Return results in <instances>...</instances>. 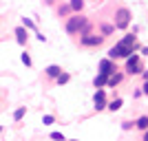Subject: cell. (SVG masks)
<instances>
[{
  "label": "cell",
  "mask_w": 148,
  "mask_h": 141,
  "mask_svg": "<svg viewBox=\"0 0 148 141\" xmlns=\"http://www.w3.org/2000/svg\"><path fill=\"white\" fill-rule=\"evenodd\" d=\"M71 11H73L71 5H60V7H58V16H60V18H62V16H69Z\"/></svg>",
  "instance_id": "obj_12"
},
{
  "label": "cell",
  "mask_w": 148,
  "mask_h": 141,
  "mask_svg": "<svg viewBox=\"0 0 148 141\" xmlns=\"http://www.w3.org/2000/svg\"><path fill=\"white\" fill-rule=\"evenodd\" d=\"M144 141H148V128H146V132H144Z\"/></svg>",
  "instance_id": "obj_24"
},
{
  "label": "cell",
  "mask_w": 148,
  "mask_h": 141,
  "mask_svg": "<svg viewBox=\"0 0 148 141\" xmlns=\"http://www.w3.org/2000/svg\"><path fill=\"white\" fill-rule=\"evenodd\" d=\"M119 82H122V73H115V71H113V73L108 75V82H106V86H108V88H113V86H117Z\"/></svg>",
  "instance_id": "obj_9"
},
{
  "label": "cell",
  "mask_w": 148,
  "mask_h": 141,
  "mask_svg": "<svg viewBox=\"0 0 148 141\" xmlns=\"http://www.w3.org/2000/svg\"><path fill=\"white\" fill-rule=\"evenodd\" d=\"M142 53H144V55H148V46H144V49H142Z\"/></svg>",
  "instance_id": "obj_23"
},
{
  "label": "cell",
  "mask_w": 148,
  "mask_h": 141,
  "mask_svg": "<svg viewBox=\"0 0 148 141\" xmlns=\"http://www.w3.org/2000/svg\"><path fill=\"white\" fill-rule=\"evenodd\" d=\"M20 60H22V64H25V66H31V64H33V60H31V55L27 53V51L20 55Z\"/></svg>",
  "instance_id": "obj_18"
},
{
  "label": "cell",
  "mask_w": 148,
  "mask_h": 141,
  "mask_svg": "<svg viewBox=\"0 0 148 141\" xmlns=\"http://www.w3.org/2000/svg\"><path fill=\"white\" fill-rule=\"evenodd\" d=\"M69 80H71V75H69V73H64V71H62V73H60V75L56 77V82H58L60 86H62V84H66Z\"/></svg>",
  "instance_id": "obj_15"
},
{
  "label": "cell",
  "mask_w": 148,
  "mask_h": 141,
  "mask_svg": "<svg viewBox=\"0 0 148 141\" xmlns=\"http://www.w3.org/2000/svg\"><path fill=\"white\" fill-rule=\"evenodd\" d=\"M144 80H148V71H146V73H144Z\"/></svg>",
  "instance_id": "obj_25"
},
{
  "label": "cell",
  "mask_w": 148,
  "mask_h": 141,
  "mask_svg": "<svg viewBox=\"0 0 148 141\" xmlns=\"http://www.w3.org/2000/svg\"><path fill=\"white\" fill-rule=\"evenodd\" d=\"M0 135H2V128H0Z\"/></svg>",
  "instance_id": "obj_26"
},
{
  "label": "cell",
  "mask_w": 148,
  "mask_h": 141,
  "mask_svg": "<svg viewBox=\"0 0 148 141\" xmlns=\"http://www.w3.org/2000/svg\"><path fill=\"white\" fill-rule=\"evenodd\" d=\"M27 27L25 25H20V27H16L13 29V35H16V42L20 44V46H27V42H29V33H27Z\"/></svg>",
  "instance_id": "obj_4"
},
{
  "label": "cell",
  "mask_w": 148,
  "mask_h": 141,
  "mask_svg": "<svg viewBox=\"0 0 148 141\" xmlns=\"http://www.w3.org/2000/svg\"><path fill=\"white\" fill-rule=\"evenodd\" d=\"M51 139H62L64 141V135H62V132H51Z\"/></svg>",
  "instance_id": "obj_21"
},
{
  "label": "cell",
  "mask_w": 148,
  "mask_h": 141,
  "mask_svg": "<svg viewBox=\"0 0 148 141\" xmlns=\"http://www.w3.org/2000/svg\"><path fill=\"white\" fill-rule=\"evenodd\" d=\"M104 40V35H93V33H84L82 35V44L84 46H99Z\"/></svg>",
  "instance_id": "obj_6"
},
{
  "label": "cell",
  "mask_w": 148,
  "mask_h": 141,
  "mask_svg": "<svg viewBox=\"0 0 148 141\" xmlns=\"http://www.w3.org/2000/svg\"><path fill=\"white\" fill-rule=\"evenodd\" d=\"M106 82H108V75H106V73H99L97 77L93 80V84H95V88H99V86H104Z\"/></svg>",
  "instance_id": "obj_10"
},
{
  "label": "cell",
  "mask_w": 148,
  "mask_h": 141,
  "mask_svg": "<svg viewBox=\"0 0 148 141\" xmlns=\"http://www.w3.org/2000/svg\"><path fill=\"white\" fill-rule=\"evenodd\" d=\"M22 25H25L29 31H36V29H38V27H36V22H33L31 18H22Z\"/></svg>",
  "instance_id": "obj_17"
},
{
  "label": "cell",
  "mask_w": 148,
  "mask_h": 141,
  "mask_svg": "<svg viewBox=\"0 0 148 141\" xmlns=\"http://www.w3.org/2000/svg\"><path fill=\"white\" fill-rule=\"evenodd\" d=\"M93 101H95V110H104V108H108V106H106V93H104V88H102V86L95 91Z\"/></svg>",
  "instance_id": "obj_5"
},
{
  "label": "cell",
  "mask_w": 148,
  "mask_h": 141,
  "mask_svg": "<svg viewBox=\"0 0 148 141\" xmlns=\"http://www.w3.org/2000/svg\"><path fill=\"white\" fill-rule=\"evenodd\" d=\"M115 31V27H111V25H102V33L104 35H108V33H113Z\"/></svg>",
  "instance_id": "obj_20"
},
{
  "label": "cell",
  "mask_w": 148,
  "mask_h": 141,
  "mask_svg": "<svg viewBox=\"0 0 148 141\" xmlns=\"http://www.w3.org/2000/svg\"><path fill=\"white\" fill-rule=\"evenodd\" d=\"M135 126H137L139 130H146V128H148V117H146V115H144V117H139Z\"/></svg>",
  "instance_id": "obj_14"
},
{
  "label": "cell",
  "mask_w": 148,
  "mask_h": 141,
  "mask_svg": "<svg viewBox=\"0 0 148 141\" xmlns=\"http://www.w3.org/2000/svg\"><path fill=\"white\" fill-rule=\"evenodd\" d=\"M69 5H71V9H73L75 13H77V11H82V7H84V0H71Z\"/></svg>",
  "instance_id": "obj_13"
},
{
  "label": "cell",
  "mask_w": 148,
  "mask_h": 141,
  "mask_svg": "<svg viewBox=\"0 0 148 141\" xmlns=\"http://www.w3.org/2000/svg\"><path fill=\"white\" fill-rule=\"evenodd\" d=\"M25 115H27V106H20L18 110L13 112V121H20V119H22Z\"/></svg>",
  "instance_id": "obj_11"
},
{
  "label": "cell",
  "mask_w": 148,
  "mask_h": 141,
  "mask_svg": "<svg viewBox=\"0 0 148 141\" xmlns=\"http://www.w3.org/2000/svg\"><path fill=\"white\" fill-rule=\"evenodd\" d=\"M53 121H56V117H53V115H44L42 117V123H44V126H51Z\"/></svg>",
  "instance_id": "obj_19"
},
{
  "label": "cell",
  "mask_w": 148,
  "mask_h": 141,
  "mask_svg": "<svg viewBox=\"0 0 148 141\" xmlns=\"http://www.w3.org/2000/svg\"><path fill=\"white\" fill-rule=\"evenodd\" d=\"M60 73H62V66H58V64H49V66L44 68V75H47L49 80H56Z\"/></svg>",
  "instance_id": "obj_8"
},
{
  "label": "cell",
  "mask_w": 148,
  "mask_h": 141,
  "mask_svg": "<svg viewBox=\"0 0 148 141\" xmlns=\"http://www.w3.org/2000/svg\"><path fill=\"white\" fill-rule=\"evenodd\" d=\"M142 93H144V95H148V80H144V86H142Z\"/></svg>",
  "instance_id": "obj_22"
},
{
  "label": "cell",
  "mask_w": 148,
  "mask_h": 141,
  "mask_svg": "<svg viewBox=\"0 0 148 141\" xmlns=\"http://www.w3.org/2000/svg\"><path fill=\"white\" fill-rule=\"evenodd\" d=\"M130 22V11L128 9H119L117 13H115V27L117 29H126Z\"/></svg>",
  "instance_id": "obj_3"
},
{
  "label": "cell",
  "mask_w": 148,
  "mask_h": 141,
  "mask_svg": "<svg viewBox=\"0 0 148 141\" xmlns=\"http://www.w3.org/2000/svg\"><path fill=\"white\" fill-rule=\"evenodd\" d=\"M133 51H135L133 46H128V44H124V42H117L111 51H108V57H113V60H119V57H128Z\"/></svg>",
  "instance_id": "obj_1"
},
{
  "label": "cell",
  "mask_w": 148,
  "mask_h": 141,
  "mask_svg": "<svg viewBox=\"0 0 148 141\" xmlns=\"http://www.w3.org/2000/svg\"><path fill=\"white\" fill-rule=\"evenodd\" d=\"M113 71H115L113 57H106V60H102V62H99V73H106V75H111Z\"/></svg>",
  "instance_id": "obj_7"
},
{
  "label": "cell",
  "mask_w": 148,
  "mask_h": 141,
  "mask_svg": "<svg viewBox=\"0 0 148 141\" xmlns=\"http://www.w3.org/2000/svg\"><path fill=\"white\" fill-rule=\"evenodd\" d=\"M122 104H124V101H122V99H113V101H111V104H108V108H111V110L113 112H115V110H119V108H122Z\"/></svg>",
  "instance_id": "obj_16"
},
{
  "label": "cell",
  "mask_w": 148,
  "mask_h": 141,
  "mask_svg": "<svg viewBox=\"0 0 148 141\" xmlns=\"http://www.w3.org/2000/svg\"><path fill=\"white\" fill-rule=\"evenodd\" d=\"M126 73H130V75H139V73H142L139 55H137V53H130V55L126 57Z\"/></svg>",
  "instance_id": "obj_2"
}]
</instances>
